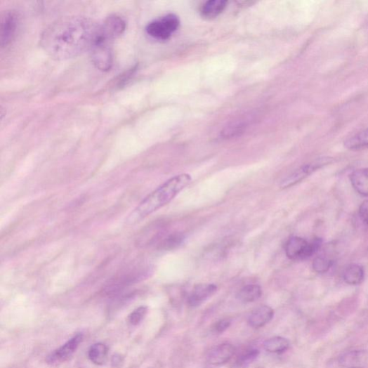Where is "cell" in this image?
<instances>
[{"label": "cell", "instance_id": "9", "mask_svg": "<svg viewBox=\"0 0 368 368\" xmlns=\"http://www.w3.org/2000/svg\"><path fill=\"white\" fill-rule=\"evenodd\" d=\"M19 18L14 11H6L1 19V46H8L14 39L18 27Z\"/></svg>", "mask_w": 368, "mask_h": 368}, {"label": "cell", "instance_id": "8", "mask_svg": "<svg viewBox=\"0 0 368 368\" xmlns=\"http://www.w3.org/2000/svg\"><path fill=\"white\" fill-rule=\"evenodd\" d=\"M83 334H78L72 337L64 346L51 353L46 358V362L51 364L63 362L69 359L77 350L83 341Z\"/></svg>", "mask_w": 368, "mask_h": 368}, {"label": "cell", "instance_id": "5", "mask_svg": "<svg viewBox=\"0 0 368 368\" xmlns=\"http://www.w3.org/2000/svg\"><path fill=\"white\" fill-rule=\"evenodd\" d=\"M333 162L334 159L332 158L322 157L306 164L285 178L282 181L281 188L282 189L291 188L319 169L329 165Z\"/></svg>", "mask_w": 368, "mask_h": 368}, {"label": "cell", "instance_id": "7", "mask_svg": "<svg viewBox=\"0 0 368 368\" xmlns=\"http://www.w3.org/2000/svg\"><path fill=\"white\" fill-rule=\"evenodd\" d=\"M89 51L92 63L98 70L107 72L111 69L113 58L110 44L95 40Z\"/></svg>", "mask_w": 368, "mask_h": 368}, {"label": "cell", "instance_id": "10", "mask_svg": "<svg viewBox=\"0 0 368 368\" xmlns=\"http://www.w3.org/2000/svg\"><path fill=\"white\" fill-rule=\"evenodd\" d=\"M216 284H205L197 285L188 297V303L192 308H197L217 292Z\"/></svg>", "mask_w": 368, "mask_h": 368}, {"label": "cell", "instance_id": "17", "mask_svg": "<svg viewBox=\"0 0 368 368\" xmlns=\"http://www.w3.org/2000/svg\"><path fill=\"white\" fill-rule=\"evenodd\" d=\"M89 360L96 364H104L108 356V348L102 343L94 344L91 346L88 352Z\"/></svg>", "mask_w": 368, "mask_h": 368}, {"label": "cell", "instance_id": "19", "mask_svg": "<svg viewBox=\"0 0 368 368\" xmlns=\"http://www.w3.org/2000/svg\"><path fill=\"white\" fill-rule=\"evenodd\" d=\"M290 347L289 341L282 336H273L265 341L264 349L270 353H280L287 351Z\"/></svg>", "mask_w": 368, "mask_h": 368}, {"label": "cell", "instance_id": "20", "mask_svg": "<svg viewBox=\"0 0 368 368\" xmlns=\"http://www.w3.org/2000/svg\"><path fill=\"white\" fill-rule=\"evenodd\" d=\"M344 145L350 150H360L368 147V129L347 138L344 142Z\"/></svg>", "mask_w": 368, "mask_h": 368}, {"label": "cell", "instance_id": "24", "mask_svg": "<svg viewBox=\"0 0 368 368\" xmlns=\"http://www.w3.org/2000/svg\"><path fill=\"white\" fill-rule=\"evenodd\" d=\"M147 313L146 306H140L134 310L129 317V322L133 326L139 324L145 318Z\"/></svg>", "mask_w": 368, "mask_h": 368}, {"label": "cell", "instance_id": "2", "mask_svg": "<svg viewBox=\"0 0 368 368\" xmlns=\"http://www.w3.org/2000/svg\"><path fill=\"white\" fill-rule=\"evenodd\" d=\"M192 181L190 174L176 176L145 197L131 213L128 219L129 224H136L161 209L173 200L180 192L185 189Z\"/></svg>", "mask_w": 368, "mask_h": 368}, {"label": "cell", "instance_id": "11", "mask_svg": "<svg viewBox=\"0 0 368 368\" xmlns=\"http://www.w3.org/2000/svg\"><path fill=\"white\" fill-rule=\"evenodd\" d=\"M235 351L234 346L229 343L221 344L209 352L207 360L211 364L222 365L231 360Z\"/></svg>", "mask_w": 368, "mask_h": 368}, {"label": "cell", "instance_id": "14", "mask_svg": "<svg viewBox=\"0 0 368 368\" xmlns=\"http://www.w3.org/2000/svg\"><path fill=\"white\" fill-rule=\"evenodd\" d=\"M339 362L346 368H363L366 364V355L362 351H350L341 356Z\"/></svg>", "mask_w": 368, "mask_h": 368}, {"label": "cell", "instance_id": "4", "mask_svg": "<svg viewBox=\"0 0 368 368\" xmlns=\"http://www.w3.org/2000/svg\"><path fill=\"white\" fill-rule=\"evenodd\" d=\"M180 25V20L174 14H169L150 22L146 33L152 39L159 41L168 40Z\"/></svg>", "mask_w": 368, "mask_h": 368}, {"label": "cell", "instance_id": "6", "mask_svg": "<svg viewBox=\"0 0 368 368\" xmlns=\"http://www.w3.org/2000/svg\"><path fill=\"white\" fill-rule=\"evenodd\" d=\"M126 29V22L118 15H111L99 24L97 37L103 41L112 42L124 33Z\"/></svg>", "mask_w": 368, "mask_h": 368}, {"label": "cell", "instance_id": "12", "mask_svg": "<svg viewBox=\"0 0 368 368\" xmlns=\"http://www.w3.org/2000/svg\"><path fill=\"white\" fill-rule=\"evenodd\" d=\"M274 317V311L269 305L258 306L251 314L249 324L251 327L258 329L268 324Z\"/></svg>", "mask_w": 368, "mask_h": 368}, {"label": "cell", "instance_id": "15", "mask_svg": "<svg viewBox=\"0 0 368 368\" xmlns=\"http://www.w3.org/2000/svg\"><path fill=\"white\" fill-rule=\"evenodd\" d=\"M228 2L226 0H209L202 8V15L206 19L216 18L223 13Z\"/></svg>", "mask_w": 368, "mask_h": 368}, {"label": "cell", "instance_id": "18", "mask_svg": "<svg viewBox=\"0 0 368 368\" xmlns=\"http://www.w3.org/2000/svg\"><path fill=\"white\" fill-rule=\"evenodd\" d=\"M261 296V287L251 284L242 287L237 294V298L243 303H250L258 300Z\"/></svg>", "mask_w": 368, "mask_h": 368}, {"label": "cell", "instance_id": "13", "mask_svg": "<svg viewBox=\"0 0 368 368\" xmlns=\"http://www.w3.org/2000/svg\"><path fill=\"white\" fill-rule=\"evenodd\" d=\"M354 190L363 197H368V168L359 169L350 176Z\"/></svg>", "mask_w": 368, "mask_h": 368}, {"label": "cell", "instance_id": "26", "mask_svg": "<svg viewBox=\"0 0 368 368\" xmlns=\"http://www.w3.org/2000/svg\"><path fill=\"white\" fill-rule=\"evenodd\" d=\"M230 324L231 322L230 320H221L214 324L213 330L216 333L222 334L230 327Z\"/></svg>", "mask_w": 368, "mask_h": 368}, {"label": "cell", "instance_id": "25", "mask_svg": "<svg viewBox=\"0 0 368 368\" xmlns=\"http://www.w3.org/2000/svg\"><path fill=\"white\" fill-rule=\"evenodd\" d=\"M359 216L364 226L368 228V200L361 204L359 209Z\"/></svg>", "mask_w": 368, "mask_h": 368}, {"label": "cell", "instance_id": "16", "mask_svg": "<svg viewBox=\"0 0 368 368\" xmlns=\"http://www.w3.org/2000/svg\"><path fill=\"white\" fill-rule=\"evenodd\" d=\"M364 278V271L359 264L349 265L343 272V280L349 285H359Z\"/></svg>", "mask_w": 368, "mask_h": 368}, {"label": "cell", "instance_id": "3", "mask_svg": "<svg viewBox=\"0 0 368 368\" xmlns=\"http://www.w3.org/2000/svg\"><path fill=\"white\" fill-rule=\"evenodd\" d=\"M322 244L320 239L308 242L300 237H291L286 243L285 251L287 257L294 261L308 259L320 250Z\"/></svg>", "mask_w": 368, "mask_h": 368}, {"label": "cell", "instance_id": "21", "mask_svg": "<svg viewBox=\"0 0 368 368\" xmlns=\"http://www.w3.org/2000/svg\"><path fill=\"white\" fill-rule=\"evenodd\" d=\"M260 352L256 349H251L243 352L236 360L237 368H245L251 364L258 357Z\"/></svg>", "mask_w": 368, "mask_h": 368}, {"label": "cell", "instance_id": "23", "mask_svg": "<svg viewBox=\"0 0 368 368\" xmlns=\"http://www.w3.org/2000/svg\"><path fill=\"white\" fill-rule=\"evenodd\" d=\"M183 239L184 237L182 234L173 233L164 240L162 247L164 249L171 250L178 247V245L183 242Z\"/></svg>", "mask_w": 368, "mask_h": 368}, {"label": "cell", "instance_id": "22", "mask_svg": "<svg viewBox=\"0 0 368 368\" xmlns=\"http://www.w3.org/2000/svg\"><path fill=\"white\" fill-rule=\"evenodd\" d=\"M333 260L327 256H317L313 261L314 270L318 273L327 272L332 266Z\"/></svg>", "mask_w": 368, "mask_h": 368}, {"label": "cell", "instance_id": "1", "mask_svg": "<svg viewBox=\"0 0 368 368\" xmlns=\"http://www.w3.org/2000/svg\"><path fill=\"white\" fill-rule=\"evenodd\" d=\"M99 24L81 16L61 18L45 29L40 42L52 58L65 60L89 51L98 34Z\"/></svg>", "mask_w": 368, "mask_h": 368}]
</instances>
